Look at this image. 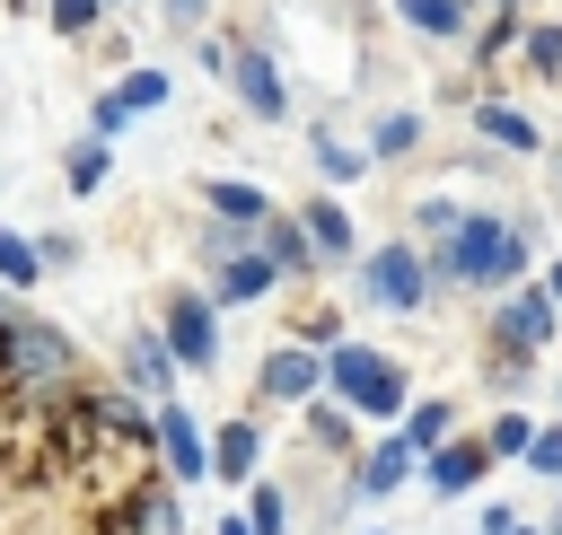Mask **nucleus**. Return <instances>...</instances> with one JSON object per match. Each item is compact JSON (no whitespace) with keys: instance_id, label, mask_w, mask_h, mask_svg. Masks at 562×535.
I'll use <instances>...</instances> for the list:
<instances>
[{"instance_id":"f257e3e1","label":"nucleus","mask_w":562,"mask_h":535,"mask_svg":"<svg viewBox=\"0 0 562 535\" xmlns=\"http://www.w3.org/2000/svg\"><path fill=\"white\" fill-rule=\"evenodd\" d=\"M325 368H334V386H342V395H351L360 412H395V403H404V386H395V368H386L378 351H360V342H342V351H334Z\"/></svg>"},{"instance_id":"f03ea898","label":"nucleus","mask_w":562,"mask_h":535,"mask_svg":"<svg viewBox=\"0 0 562 535\" xmlns=\"http://www.w3.org/2000/svg\"><path fill=\"white\" fill-rule=\"evenodd\" d=\"M369 298H378V307H422V298H430V272H422V254H413V246H386V254H369Z\"/></svg>"},{"instance_id":"7ed1b4c3","label":"nucleus","mask_w":562,"mask_h":535,"mask_svg":"<svg viewBox=\"0 0 562 535\" xmlns=\"http://www.w3.org/2000/svg\"><path fill=\"white\" fill-rule=\"evenodd\" d=\"M457 272H465V281H509V272H518V237H501L492 219H465V237H457Z\"/></svg>"},{"instance_id":"20e7f679","label":"nucleus","mask_w":562,"mask_h":535,"mask_svg":"<svg viewBox=\"0 0 562 535\" xmlns=\"http://www.w3.org/2000/svg\"><path fill=\"white\" fill-rule=\"evenodd\" d=\"M167 342H176V360H184V368H211V351H220V333H211V307H193V298H184Z\"/></svg>"},{"instance_id":"39448f33","label":"nucleus","mask_w":562,"mask_h":535,"mask_svg":"<svg viewBox=\"0 0 562 535\" xmlns=\"http://www.w3.org/2000/svg\"><path fill=\"white\" fill-rule=\"evenodd\" d=\"M501 333H509V351H536V342L553 333V307H544V298H509V307H501Z\"/></svg>"},{"instance_id":"423d86ee","label":"nucleus","mask_w":562,"mask_h":535,"mask_svg":"<svg viewBox=\"0 0 562 535\" xmlns=\"http://www.w3.org/2000/svg\"><path fill=\"white\" fill-rule=\"evenodd\" d=\"M307 386H316V360L307 351H272L263 360V395H307Z\"/></svg>"},{"instance_id":"0eeeda50","label":"nucleus","mask_w":562,"mask_h":535,"mask_svg":"<svg viewBox=\"0 0 562 535\" xmlns=\"http://www.w3.org/2000/svg\"><path fill=\"white\" fill-rule=\"evenodd\" d=\"M158 447H167L176 474H202V465H211V456L193 447V421H184V412H158Z\"/></svg>"},{"instance_id":"6e6552de","label":"nucleus","mask_w":562,"mask_h":535,"mask_svg":"<svg viewBox=\"0 0 562 535\" xmlns=\"http://www.w3.org/2000/svg\"><path fill=\"white\" fill-rule=\"evenodd\" d=\"M237 88H246V105H255V114H281V79H272V61H263V53H246V61H237Z\"/></svg>"},{"instance_id":"1a4fd4ad","label":"nucleus","mask_w":562,"mask_h":535,"mask_svg":"<svg viewBox=\"0 0 562 535\" xmlns=\"http://www.w3.org/2000/svg\"><path fill=\"white\" fill-rule=\"evenodd\" d=\"M158 96H167V79H158V70H140V79H123V88L105 96V123H123V114H140V105H158Z\"/></svg>"},{"instance_id":"9d476101","label":"nucleus","mask_w":562,"mask_h":535,"mask_svg":"<svg viewBox=\"0 0 562 535\" xmlns=\"http://www.w3.org/2000/svg\"><path fill=\"white\" fill-rule=\"evenodd\" d=\"M483 456H492V447H448V456H439V465H430V482H439V491H465V482H474V465H483Z\"/></svg>"},{"instance_id":"9b49d317","label":"nucleus","mask_w":562,"mask_h":535,"mask_svg":"<svg viewBox=\"0 0 562 535\" xmlns=\"http://www.w3.org/2000/svg\"><path fill=\"white\" fill-rule=\"evenodd\" d=\"M211 210L220 219H263V193L255 184H211Z\"/></svg>"},{"instance_id":"f8f14e48","label":"nucleus","mask_w":562,"mask_h":535,"mask_svg":"<svg viewBox=\"0 0 562 535\" xmlns=\"http://www.w3.org/2000/svg\"><path fill=\"white\" fill-rule=\"evenodd\" d=\"M220 474L237 482V474H255V430L237 421V430H220Z\"/></svg>"},{"instance_id":"ddd939ff","label":"nucleus","mask_w":562,"mask_h":535,"mask_svg":"<svg viewBox=\"0 0 562 535\" xmlns=\"http://www.w3.org/2000/svg\"><path fill=\"white\" fill-rule=\"evenodd\" d=\"M132 377H140V386H167V342H158V333L132 342Z\"/></svg>"},{"instance_id":"4468645a","label":"nucleus","mask_w":562,"mask_h":535,"mask_svg":"<svg viewBox=\"0 0 562 535\" xmlns=\"http://www.w3.org/2000/svg\"><path fill=\"white\" fill-rule=\"evenodd\" d=\"M404 456H413V439H386V447L369 456V474H360V482H369V491H386V482L404 474Z\"/></svg>"},{"instance_id":"2eb2a0df","label":"nucleus","mask_w":562,"mask_h":535,"mask_svg":"<svg viewBox=\"0 0 562 535\" xmlns=\"http://www.w3.org/2000/svg\"><path fill=\"white\" fill-rule=\"evenodd\" d=\"M404 18H413L422 35H448V26H457V0H404Z\"/></svg>"},{"instance_id":"dca6fc26","label":"nucleus","mask_w":562,"mask_h":535,"mask_svg":"<svg viewBox=\"0 0 562 535\" xmlns=\"http://www.w3.org/2000/svg\"><path fill=\"white\" fill-rule=\"evenodd\" d=\"M483 132H492V140H509V149H527V140H536V132H527V114H501V105H483Z\"/></svg>"},{"instance_id":"f3484780","label":"nucleus","mask_w":562,"mask_h":535,"mask_svg":"<svg viewBox=\"0 0 562 535\" xmlns=\"http://www.w3.org/2000/svg\"><path fill=\"white\" fill-rule=\"evenodd\" d=\"M272 281V263H228V281H220V298H255Z\"/></svg>"},{"instance_id":"a211bd4d","label":"nucleus","mask_w":562,"mask_h":535,"mask_svg":"<svg viewBox=\"0 0 562 535\" xmlns=\"http://www.w3.org/2000/svg\"><path fill=\"white\" fill-rule=\"evenodd\" d=\"M527 439H536V430H527V421H518V412H501V421H492V439H483V447H492V456H518V447H527Z\"/></svg>"},{"instance_id":"6ab92c4d","label":"nucleus","mask_w":562,"mask_h":535,"mask_svg":"<svg viewBox=\"0 0 562 535\" xmlns=\"http://www.w3.org/2000/svg\"><path fill=\"white\" fill-rule=\"evenodd\" d=\"M307 228H316V246H351V228H342V210H334V202H316V210H307Z\"/></svg>"},{"instance_id":"aec40b11","label":"nucleus","mask_w":562,"mask_h":535,"mask_svg":"<svg viewBox=\"0 0 562 535\" xmlns=\"http://www.w3.org/2000/svg\"><path fill=\"white\" fill-rule=\"evenodd\" d=\"M0 272H9V281H35V254H26L9 228H0Z\"/></svg>"},{"instance_id":"412c9836","label":"nucleus","mask_w":562,"mask_h":535,"mask_svg":"<svg viewBox=\"0 0 562 535\" xmlns=\"http://www.w3.org/2000/svg\"><path fill=\"white\" fill-rule=\"evenodd\" d=\"M413 132H422L413 114H386V123H378V149H413Z\"/></svg>"},{"instance_id":"4be33fe9","label":"nucleus","mask_w":562,"mask_h":535,"mask_svg":"<svg viewBox=\"0 0 562 535\" xmlns=\"http://www.w3.org/2000/svg\"><path fill=\"white\" fill-rule=\"evenodd\" d=\"M316 167H325V175H351V167H360V158H351V149H342V140H334V132H325V140H316Z\"/></svg>"},{"instance_id":"5701e85b","label":"nucleus","mask_w":562,"mask_h":535,"mask_svg":"<svg viewBox=\"0 0 562 535\" xmlns=\"http://www.w3.org/2000/svg\"><path fill=\"white\" fill-rule=\"evenodd\" d=\"M97 175H105V149H70V184H79V193H88V184H97Z\"/></svg>"},{"instance_id":"b1692460","label":"nucleus","mask_w":562,"mask_h":535,"mask_svg":"<svg viewBox=\"0 0 562 535\" xmlns=\"http://www.w3.org/2000/svg\"><path fill=\"white\" fill-rule=\"evenodd\" d=\"M439 430H448V403H422V412H413V447H430Z\"/></svg>"},{"instance_id":"393cba45","label":"nucleus","mask_w":562,"mask_h":535,"mask_svg":"<svg viewBox=\"0 0 562 535\" xmlns=\"http://www.w3.org/2000/svg\"><path fill=\"white\" fill-rule=\"evenodd\" d=\"M255 535H281V491H272V482L255 491Z\"/></svg>"},{"instance_id":"a878e982","label":"nucleus","mask_w":562,"mask_h":535,"mask_svg":"<svg viewBox=\"0 0 562 535\" xmlns=\"http://www.w3.org/2000/svg\"><path fill=\"white\" fill-rule=\"evenodd\" d=\"M527 456H536V474H562V430H553V439H536Z\"/></svg>"},{"instance_id":"bb28decb","label":"nucleus","mask_w":562,"mask_h":535,"mask_svg":"<svg viewBox=\"0 0 562 535\" xmlns=\"http://www.w3.org/2000/svg\"><path fill=\"white\" fill-rule=\"evenodd\" d=\"M53 18H61V26H88V18H97V0H53Z\"/></svg>"},{"instance_id":"cd10ccee","label":"nucleus","mask_w":562,"mask_h":535,"mask_svg":"<svg viewBox=\"0 0 562 535\" xmlns=\"http://www.w3.org/2000/svg\"><path fill=\"white\" fill-rule=\"evenodd\" d=\"M553 298H562V263H553Z\"/></svg>"},{"instance_id":"c85d7f7f","label":"nucleus","mask_w":562,"mask_h":535,"mask_svg":"<svg viewBox=\"0 0 562 535\" xmlns=\"http://www.w3.org/2000/svg\"><path fill=\"white\" fill-rule=\"evenodd\" d=\"M228 535H237V526H228Z\"/></svg>"}]
</instances>
